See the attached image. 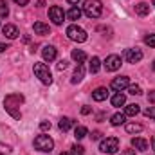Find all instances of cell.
I'll use <instances>...</instances> for the list:
<instances>
[{"label": "cell", "instance_id": "obj_1", "mask_svg": "<svg viewBox=\"0 0 155 155\" xmlns=\"http://www.w3.org/2000/svg\"><path fill=\"white\" fill-rule=\"evenodd\" d=\"M22 103H24V96L22 94H9L4 99V108L15 117V119H20L22 114H20V110H16V107H20Z\"/></svg>", "mask_w": 155, "mask_h": 155}, {"label": "cell", "instance_id": "obj_2", "mask_svg": "<svg viewBox=\"0 0 155 155\" xmlns=\"http://www.w3.org/2000/svg\"><path fill=\"white\" fill-rule=\"evenodd\" d=\"M83 13L88 18H99L103 13V4L101 0H85L83 4Z\"/></svg>", "mask_w": 155, "mask_h": 155}, {"label": "cell", "instance_id": "obj_3", "mask_svg": "<svg viewBox=\"0 0 155 155\" xmlns=\"http://www.w3.org/2000/svg\"><path fill=\"white\" fill-rule=\"evenodd\" d=\"M33 71H35V76L38 78L43 85H51L52 83V74H51V71H49V67L45 63H35Z\"/></svg>", "mask_w": 155, "mask_h": 155}, {"label": "cell", "instance_id": "obj_4", "mask_svg": "<svg viewBox=\"0 0 155 155\" xmlns=\"http://www.w3.org/2000/svg\"><path fill=\"white\" fill-rule=\"evenodd\" d=\"M35 148L38 152H43V153H51L52 148H54V141L49 135H38L35 139Z\"/></svg>", "mask_w": 155, "mask_h": 155}, {"label": "cell", "instance_id": "obj_5", "mask_svg": "<svg viewBox=\"0 0 155 155\" xmlns=\"http://www.w3.org/2000/svg\"><path fill=\"white\" fill-rule=\"evenodd\" d=\"M99 150L103 153H116L117 150H119V139L117 137H107V139H103L101 144H99Z\"/></svg>", "mask_w": 155, "mask_h": 155}, {"label": "cell", "instance_id": "obj_6", "mask_svg": "<svg viewBox=\"0 0 155 155\" xmlns=\"http://www.w3.org/2000/svg\"><path fill=\"white\" fill-rule=\"evenodd\" d=\"M67 36L72 40V41H78V43L87 41V33H85V29H81V27H78V25H69V27H67Z\"/></svg>", "mask_w": 155, "mask_h": 155}, {"label": "cell", "instance_id": "obj_7", "mask_svg": "<svg viewBox=\"0 0 155 155\" xmlns=\"http://www.w3.org/2000/svg\"><path fill=\"white\" fill-rule=\"evenodd\" d=\"M49 18L52 20L54 25H61L63 24V18H65V13H63V9L60 5H52L49 9Z\"/></svg>", "mask_w": 155, "mask_h": 155}, {"label": "cell", "instance_id": "obj_8", "mask_svg": "<svg viewBox=\"0 0 155 155\" xmlns=\"http://www.w3.org/2000/svg\"><path fill=\"white\" fill-rule=\"evenodd\" d=\"M105 69H107L108 72H116L117 69H121V56L110 54V56L105 60Z\"/></svg>", "mask_w": 155, "mask_h": 155}, {"label": "cell", "instance_id": "obj_9", "mask_svg": "<svg viewBox=\"0 0 155 155\" xmlns=\"http://www.w3.org/2000/svg\"><path fill=\"white\" fill-rule=\"evenodd\" d=\"M124 58L128 63H139L143 60V51L141 49H126L124 51Z\"/></svg>", "mask_w": 155, "mask_h": 155}, {"label": "cell", "instance_id": "obj_10", "mask_svg": "<svg viewBox=\"0 0 155 155\" xmlns=\"http://www.w3.org/2000/svg\"><path fill=\"white\" fill-rule=\"evenodd\" d=\"M116 92H123L124 88H128L130 87V79H128V76H119L116 78V79H112V85H110Z\"/></svg>", "mask_w": 155, "mask_h": 155}, {"label": "cell", "instance_id": "obj_11", "mask_svg": "<svg viewBox=\"0 0 155 155\" xmlns=\"http://www.w3.org/2000/svg\"><path fill=\"white\" fill-rule=\"evenodd\" d=\"M2 33L5 35V38H9V40L18 38V35H20L18 27H16V25H13V24H5V25L2 27Z\"/></svg>", "mask_w": 155, "mask_h": 155}, {"label": "cell", "instance_id": "obj_12", "mask_svg": "<svg viewBox=\"0 0 155 155\" xmlns=\"http://www.w3.org/2000/svg\"><path fill=\"white\" fill-rule=\"evenodd\" d=\"M107 97H108V88H105V87H99V88H96V90L92 92V99L97 101V103L105 101Z\"/></svg>", "mask_w": 155, "mask_h": 155}, {"label": "cell", "instance_id": "obj_13", "mask_svg": "<svg viewBox=\"0 0 155 155\" xmlns=\"http://www.w3.org/2000/svg\"><path fill=\"white\" fill-rule=\"evenodd\" d=\"M132 146L135 148V152H146L148 150V141L143 137H134L132 139Z\"/></svg>", "mask_w": 155, "mask_h": 155}, {"label": "cell", "instance_id": "obj_14", "mask_svg": "<svg viewBox=\"0 0 155 155\" xmlns=\"http://www.w3.org/2000/svg\"><path fill=\"white\" fill-rule=\"evenodd\" d=\"M41 56H43L45 61H52V60H56V49L52 45H45L41 49Z\"/></svg>", "mask_w": 155, "mask_h": 155}, {"label": "cell", "instance_id": "obj_15", "mask_svg": "<svg viewBox=\"0 0 155 155\" xmlns=\"http://www.w3.org/2000/svg\"><path fill=\"white\" fill-rule=\"evenodd\" d=\"M33 29H35V33H36V35H40V36L51 35V29H49V25H47V24H43V22H35Z\"/></svg>", "mask_w": 155, "mask_h": 155}, {"label": "cell", "instance_id": "obj_16", "mask_svg": "<svg viewBox=\"0 0 155 155\" xmlns=\"http://www.w3.org/2000/svg\"><path fill=\"white\" fill-rule=\"evenodd\" d=\"M83 76H85V67H83V63H78V67H76V71H74V74H72V83L76 85V83H79L81 79H83Z\"/></svg>", "mask_w": 155, "mask_h": 155}, {"label": "cell", "instance_id": "obj_17", "mask_svg": "<svg viewBox=\"0 0 155 155\" xmlns=\"http://www.w3.org/2000/svg\"><path fill=\"white\" fill-rule=\"evenodd\" d=\"M135 13H137L139 16H146V15H150V5H148L146 2H141V4L135 5Z\"/></svg>", "mask_w": 155, "mask_h": 155}, {"label": "cell", "instance_id": "obj_18", "mask_svg": "<svg viewBox=\"0 0 155 155\" xmlns=\"http://www.w3.org/2000/svg\"><path fill=\"white\" fill-rule=\"evenodd\" d=\"M72 124H74V121H72V119H69V117H61V119H60V123H58V126H60V130H61V132H69Z\"/></svg>", "mask_w": 155, "mask_h": 155}, {"label": "cell", "instance_id": "obj_19", "mask_svg": "<svg viewBox=\"0 0 155 155\" xmlns=\"http://www.w3.org/2000/svg\"><path fill=\"white\" fill-rule=\"evenodd\" d=\"M81 13H83V11H81L79 7L72 5V7L69 9V13H67V18H69V20H79V18H81Z\"/></svg>", "mask_w": 155, "mask_h": 155}, {"label": "cell", "instance_id": "obj_20", "mask_svg": "<svg viewBox=\"0 0 155 155\" xmlns=\"http://www.w3.org/2000/svg\"><path fill=\"white\" fill-rule=\"evenodd\" d=\"M71 56H72V60H74V61H78V63H83V61L87 60V54H85L81 49H74Z\"/></svg>", "mask_w": 155, "mask_h": 155}, {"label": "cell", "instance_id": "obj_21", "mask_svg": "<svg viewBox=\"0 0 155 155\" xmlns=\"http://www.w3.org/2000/svg\"><path fill=\"white\" fill-rule=\"evenodd\" d=\"M124 121H126V116H124V114H121V112H117V114H114V116L110 117V123H112L114 126H121Z\"/></svg>", "mask_w": 155, "mask_h": 155}, {"label": "cell", "instance_id": "obj_22", "mask_svg": "<svg viewBox=\"0 0 155 155\" xmlns=\"http://www.w3.org/2000/svg\"><path fill=\"white\" fill-rule=\"evenodd\" d=\"M139 112H141V108H139V105H135V103L126 105V108H124V116H137Z\"/></svg>", "mask_w": 155, "mask_h": 155}, {"label": "cell", "instance_id": "obj_23", "mask_svg": "<svg viewBox=\"0 0 155 155\" xmlns=\"http://www.w3.org/2000/svg\"><path fill=\"white\" fill-rule=\"evenodd\" d=\"M126 103V97H124V94H121V92H117L116 96L112 97V107H123Z\"/></svg>", "mask_w": 155, "mask_h": 155}, {"label": "cell", "instance_id": "obj_24", "mask_svg": "<svg viewBox=\"0 0 155 155\" xmlns=\"http://www.w3.org/2000/svg\"><path fill=\"white\" fill-rule=\"evenodd\" d=\"M99 69H101V60H99L97 56H94V58L90 60V72L96 74V72H99Z\"/></svg>", "mask_w": 155, "mask_h": 155}, {"label": "cell", "instance_id": "obj_25", "mask_svg": "<svg viewBox=\"0 0 155 155\" xmlns=\"http://www.w3.org/2000/svg\"><path fill=\"white\" fill-rule=\"evenodd\" d=\"M126 132L128 134H139V132H143V124H139V123H128L126 124Z\"/></svg>", "mask_w": 155, "mask_h": 155}, {"label": "cell", "instance_id": "obj_26", "mask_svg": "<svg viewBox=\"0 0 155 155\" xmlns=\"http://www.w3.org/2000/svg\"><path fill=\"white\" fill-rule=\"evenodd\" d=\"M87 134H88V130L85 126H76V130H74V137H76L78 141L83 139V137H87Z\"/></svg>", "mask_w": 155, "mask_h": 155}, {"label": "cell", "instance_id": "obj_27", "mask_svg": "<svg viewBox=\"0 0 155 155\" xmlns=\"http://www.w3.org/2000/svg\"><path fill=\"white\" fill-rule=\"evenodd\" d=\"M128 94L139 96V94H143V92H141V87H139V85H130V87H128Z\"/></svg>", "mask_w": 155, "mask_h": 155}, {"label": "cell", "instance_id": "obj_28", "mask_svg": "<svg viewBox=\"0 0 155 155\" xmlns=\"http://www.w3.org/2000/svg\"><path fill=\"white\" fill-rule=\"evenodd\" d=\"M71 150H72V153H74V155H83V153H85V148H83L81 144H74Z\"/></svg>", "mask_w": 155, "mask_h": 155}, {"label": "cell", "instance_id": "obj_29", "mask_svg": "<svg viewBox=\"0 0 155 155\" xmlns=\"http://www.w3.org/2000/svg\"><path fill=\"white\" fill-rule=\"evenodd\" d=\"M9 15V7L5 4H0V18H7Z\"/></svg>", "mask_w": 155, "mask_h": 155}, {"label": "cell", "instance_id": "obj_30", "mask_svg": "<svg viewBox=\"0 0 155 155\" xmlns=\"http://www.w3.org/2000/svg\"><path fill=\"white\" fill-rule=\"evenodd\" d=\"M9 153H11V146L0 143V155H9Z\"/></svg>", "mask_w": 155, "mask_h": 155}, {"label": "cell", "instance_id": "obj_31", "mask_svg": "<svg viewBox=\"0 0 155 155\" xmlns=\"http://www.w3.org/2000/svg\"><path fill=\"white\" fill-rule=\"evenodd\" d=\"M67 67H69V61H67V60H60V61H58V65H56V69H58V71H65Z\"/></svg>", "mask_w": 155, "mask_h": 155}, {"label": "cell", "instance_id": "obj_32", "mask_svg": "<svg viewBox=\"0 0 155 155\" xmlns=\"http://www.w3.org/2000/svg\"><path fill=\"white\" fill-rule=\"evenodd\" d=\"M144 43L150 45V47H155V35H148V36L144 38Z\"/></svg>", "mask_w": 155, "mask_h": 155}, {"label": "cell", "instance_id": "obj_33", "mask_svg": "<svg viewBox=\"0 0 155 155\" xmlns=\"http://www.w3.org/2000/svg\"><path fill=\"white\" fill-rule=\"evenodd\" d=\"M144 116L150 117V119H155V107H150V108H146V110H144Z\"/></svg>", "mask_w": 155, "mask_h": 155}, {"label": "cell", "instance_id": "obj_34", "mask_svg": "<svg viewBox=\"0 0 155 155\" xmlns=\"http://www.w3.org/2000/svg\"><path fill=\"white\" fill-rule=\"evenodd\" d=\"M40 130H43V132L51 130V121H41L40 123Z\"/></svg>", "mask_w": 155, "mask_h": 155}, {"label": "cell", "instance_id": "obj_35", "mask_svg": "<svg viewBox=\"0 0 155 155\" xmlns=\"http://www.w3.org/2000/svg\"><path fill=\"white\" fill-rule=\"evenodd\" d=\"M90 112H92V108H90V107H87V105L81 108V114H83V116H87V114H90Z\"/></svg>", "mask_w": 155, "mask_h": 155}, {"label": "cell", "instance_id": "obj_36", "mask_svg": "<svg viewBox=\"0 0 155 155\" xmlns=\"http://www.w3.org/2000/svg\"><path fill=\"white\" fill-rule=\"evenodd\" d=\"M90 137H92L94 141H97V139L101 137V132H92V135H90Z\"/></svg>", "mask_w": 155, "mask_h": 155}, {"label": "cell", "instance_id": "obj_37", "mask_svg": "<svg viewBox=\"0 0 155 155\" xmlns=\"http://www.w3.org/2000/svg\"><path fill=\"white\" fill-rule=\"evenodd\" d=\"M148 101H152V103H155V90H152V92L148 94Z\"/></svg>", "mask_w": 155, "mask_h": 155}, {"label": "cell", "instance_id": "obj_38", "mask_svg": "<svg viewBox=\"0 0 155 155\" xmlns=\"http://www.w3.org/2000/svg\"><path fill=\"white\" fill-rule=\"evenodd\" d=\"M13 2H15V4H18V5H27V2H29V0H13Z\"/></svg>", "mask_w": 155, "mask_h": 155}, {"label": "cell", "instance_id": "obj_39", "mask_svg": "<svg viewBox=\"0 0 155 155\" xmlns=\"http://www.w3.org/2000/svg\"><path fill=\"white\" fill-rule=\"evenodd\" d=\"M121 155H135V150H124L121 152Z\"/></svg>", "mask_w": 155, "mask_h": 155}, {"label": "cell", "instance_id": "obj_40", "mask_svg": "<svg viewBox=\"0 0 155 155\" xmlns=\"http://www.w3.org/2000/svg\"><path fill=\"white\" fill-rule=\"evenodd\" d=\"M5 49H9V47H7V43H2V41H0V52H4Z\"/></svg>", "mask_w": 155, "mask_h": 155}, {"label": "cell", "instance_id": "obj_41", "mask_svg": "<svg viewBox=\"0 0 155 155\" xmlns=\"http://www.w3.org/2000/svg\"><path fill=\"white\" fill-rule=\"evenodd\" d=\"M67 2H69V4H72V5H76L78 2H79V0H67Z\"/></svg>", "mask_w": 155, "mask_h": 155}, {"label": "cell", "instance_id": "obj_42", "mask_svg": "<svg viewBox=\"0 0 155 155\" xmlns=\"http://www.w3.org/2000/svg\"><path fill=\"white\" fill-rule=\"evenodd\" d=\"M152 146H153V150H155V135L152 137Z\"/></svg>", "mask_w": 155, "mask_h": 155}, {"label": "cell", "instance_id": "obj_43", "mask_svg": "<svg viewBox=\"0 0 155 155\" xmlns=\"http://www.w3.org/2000/svg\"><path fill=\"white\" fill-rule=\"evenodd\" d=\"M61 155H74V153H69V152H63Z\"/></svg>", "mask_w": 155, "mask_h": 155}, {"label": "cell", "instance_id": "obj_44", "mask_svg": "<svg viewBox=\"0 0 155 155\" xmlns=\"http://www.w3.org/2000/svg\"><path fill=\"white\" fill-rule=\"evenodd\" d=\"M153 69H155V60H153Z\"/></svg>", "mask_w": 155, "mask_h": 155}, {"label": "cell", "instance_id": "obj_45", "mask_svg": "<svg viewBox=\"0 0 155 155\" xmlns=\"http://www.w3.org/2000/svg\"><path fill=\"white\" fill-rule=\"evenodd\" d=\"M152 2H153V5H155V0H152Z\"/></svg>", "mask_w": 155, "mask_h": 155}]
</instances>
